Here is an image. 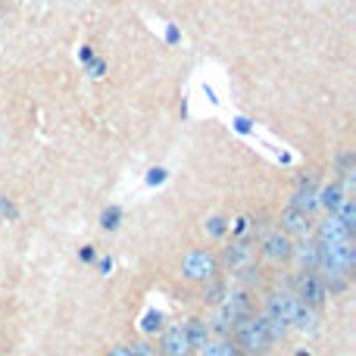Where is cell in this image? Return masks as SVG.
<instances>
[{"mask_svg":"<svg viewBox=\"0 0 356 356\" xmlns=\"http://www.w3.org/2000/svg\"><path fill=\"white\" fill-rule=\"evenodd\" d=\"M356 266V247L353 241H328L319 244V272H325V278L344 275L347 278Z\"/></svg>","mask_w":356,"mask_h":356,"instance_id":"cell-1","label":"cell"},{"mask_svg":"<svg viewBox=\"0 0 356 356\" xmlns=\"http://www.w3.org/2000/svg\"><path fill=\"white\" fill-rule=\"evenodd\" d=\"M253 313V300H250L247 291H225V297L219 300V309H216V319L209 325V331H219V335H229L231 325L238 319L250 316Z\"/></svg>","mask_w":356,"mask_h":356,"instance_id":"cell-2","label":"cell"},{"mask_svg":"<svg viewBox=\"0 0 356 356\" xmlns=\"http://www.w3.org/2000/svg\"><path fill=\"white\" fill-rule=\"evenodd\" d=\"M231 335H235V344L244 350V356H266L272 350V341L269 335L262 331L260 319L250 313V316L238 319L235 325H231Z\"/></svg>","mask_w":356,"mask_h":356,"instance_id":"cell-3","label":"cell"},{"mask_svg":"<svg viewBox=\"0 0 356 356\" xmlns=\"http://www.w3.org/2000/svg\"><path fill=\"white\" fill-rule=\"evenodd\" d=\"M182 275L188 282H207V278L219 275V260L209 250H191L182 260Z\"/></svg>","mask_w":356,"mask_h":356,"instance_id":"cell-4","label":"cell"},{"mask_svg":"<svg viewBox=\"0 0 356 356\" xmlns=\"http://www.w3.org/2000/svg\"><path fill=\"white\" fill-rule=\"evenodd\" d=\"M300 306H303V300L297 294H288V291H272V294L266 297V313L275 316V319H282V322H288V325L297 322Z\"/></svg>","mask_w":356,"mask_h":356,"instance_id":"cell-5","label":"cell"},{"mask_svg":"<svg viewBox=\"0 0 356 356\" xmlns=\"http://www.w3.org/2000/svg\"><path fill=\"white\" fill-rule=\"evenodd\" d=\"M256 262V247L250 241H231V247L222 250V260L219 266H225V269L231 272H250Z\"/></svg>","mask_w":356,"mask_h":356,"instance_id":"cell-6","label":"cell"},{"mask_svg":"<svg viewBox=\"0 0 356 356\" xmlns=\"http://www.w3.org/2000/svg\"><path fill=\"white\" fill-rule=\"evenodd\" d=\"M260 253L266 256L269 262H288V260H294V238L291 235H284L282 229L278 231H269V235H262V241H260Z\"/></svg>","mask_w":356,"mask_h":356,"instance_id":"cell-7","label":"cell"},{"mask_svg":"<svg viewBox=\"0 0 356 356\" xmlns=\"http://www.w3.org/2000/svg\"><path fill=\"white\" fill-rule=\"evenodd\" d=\"M156 350H160V356H191V353H194V350H191V341H188L185 325H169V328H163Z\"/></svg>","mask_w":356,"mask_h":356,"instance_id":"cell-8","label":"cell"},{"mask_svg":"<svg viewBox=\"0 0 356 356\" xmlns=\"http://www.w3.org/2000/svg\"><path fill=\"white\" fill-rule=\"evenodd\" d=\"M297 297H300L306 306L319 309L325 300H328V291H325V282L316 275V272H303L300 275V291H297Z\"/></svg>","mask_w":356,"mask_h":356,"instance_id":"cell-9","label":"cell"},{"mask_svg":"<svg viewBox=\"0 0 356 356\" xmlns=\"http://www.w3.org/2000/svg\"><path fill=\"white\" fill-rule=\"evenodd\" d=\"M313 216H306V213H300V209H294V207H288L282 213V231L284 235H291V238H309L313 235Z\"/></svg>","mask_w":356,"mask_h":356,"instance_id":"cell-10","label":"cell"},{"mask_svg":"<svg viewBox=\"0 0 356 356\" xmlns=\"http://www.w3.org/2000/svg\"><path fill=\"white\" fill-rule=\"evenodd\" d=\"M297 262L303 266V272H319V241L313 235L309 238H300V244H294V253Z\"/></svg>","mask_w":356,"mask_h":356,"instance_id":"cell-11","label":"cell"},{"mask_svg":"<svg viewBox=\"0 0 356 356\" xmlns=\"http://www.w3.org/2000/svg\"><path fill=\"white\" fill-rule=\"evenodd\" d=\"M291 207L294 209H300V213H306V216H313L319 209V188H316V182H303L300 188L294 191V197H291Z\"/></svg>","mask_w":356,"mask_h":356,"instance_id":"cell-12","label":"cell"},{"mask_svg":"<svg viewBox=\"0 0 356 356\" xmlns=\"http://www.w3.org/2000/svg\"><path fill=\"white\" fill-rule=\"evenodd\" d=\"M313 231H316V241H319V244H328V241H350V235H353V231L344 229L341 222H337L335 213H328V219L319 222V225H316Z\"/></svg>","mask_w":356,"mask_h":356,"instance_id":"cell-13","label":"cell"},{"mask_svg":"<svg viewBox=\"0 0 356 356\" xmlns=\"http://www.w3.org/2000/svg\"><path fill=\"white\" fill-rule=\"evenodd\" d=\"M185 331H188L191 350H203V347L209 344V337H213V331H209V322H207V319H188V322H185Z\"/></svg>","mask_w":356,"mask_h":356,"instance_id":"cell-14","label":"cell"},{"mask_svg":"<svg viewBox=\"0 0 356 356\" xmlns=\"http://www.w3.org/2000/svg\"><path fill=\"white\" fill-rule=\"evenodd\" d=\"M256 319H260L262 331L269 335V341H272V344H278V341H284V337H288V328H291L288 322H282V319L269 316V313H262V316H256Z\"/></svg>","mask_w":356,"mask_h":356,"instance_id":"cell-15","label":"cell"},{"mask_svg":"<svg viewBox=\"0 0 356 356\" xmlns=\"http://www.w3.org/2000/svg\"><path fill=\"white\" fill-rule=\"evenodd\" d=\"M200 356H244V350L238 347L235 341H225V337L213 341V337H209V344L200 350Z\"/></svg>","mask_w":356,"mask_h":356,"instance_id":"cell-16","label":"cell"},{"mask_svg":"<svg viewBox=\"0 0 356 356\" xmlns=\"http://www.w3.org/2000/svg\"><path fill=\"white\" fill-rule=\"evenodd\" d=\"M335 216H337V222H341L344 229H350V231H353V229H356V200H353V197H350V194H344V200L337 203Z\"/></svg>","mask_w":356,"mask_h":356,"instance_id":"cell-17","label":"cell"},{"mask_svg":"<svg viewBox=\"0 0 356 356\" xmlns=\"http://www.w3.org/2000/svg\"><path fill=\"white\" fill-rule=\"evenodd\" d=\"M341 200H344V188H341V185H328V188H319V207H322V209L335 213Z\"/></svg>","mask_w":356,"mask_h":356,"instance_id":"cell-18","label":"cell"},{"mask_svg":"<svg viewBox=\"0 0 356 356\" xmlns=\"http://www.w3.org/2000/svg\"><path fill=\"white\" fill-rule=\"evenodd\" d=\"M225 282H222L219 275H213V278H207V282H203V300H209V303H219L222 297H225Z\"/></svg>","mask_w":356,"mask_h":356,"instance_id":"cell-19","label":"cell"},{"mask_svg":"<svg viewBox=\"0 0 356 356\" xmlns=\"http://www.w3.org/2000/svg\"><path fill=\"white\" fill-rule=\"evenodd\" d=\"M122 216H125V213H122V207L109 203V207L101 213V229H103V231H116V229L122 225Z\"/></svg>","mask_w":356,"mask_h":356,"instance_id":"cell-20","label":"cell"},{"mask_svg":"<svg viewBox=\"0 0 356 356\" xmlns=\"http://www.w3.org/2000/svg\"><path fill=\"white\" fill-rule=\"evenodd\" d=\"M160 328H163V313L160 309H147V313H144V322H141V331L144 335H156Z\"/></svg>","mask_w":356,"mask_h":356,"instance_id":"cell-21","label":"cell"},{"mask_svg":"<svg viewBox=\"0 0 356 356\" xmlns=\"http://www.w3.org/2000/svg\"><path fill=\"white\" fill-rule=\"evenodd\" d=\"M225 231H229V219H225V216H209L207 219V235L209 238H225Z\"/></svg>","mask_w":356,"mask_h":356,"instance_id":"cell-22","label":"cell"},{"mask_svg":"<svg viewBox=\"0 0 356 356\" xmlns=\"http://www.w3.org/2000/svg\"><path fill=\"white\" fill-rule=\"evenodd\" d=\"M128 353L132 356H160V350L150 341H135V344H128Z\"/></svg>","mask_w":356,"mask_h":356,"instance_id":"cell-23","label":"cell"},{"mask_svg":"<svg viewBox=\"0 0 356 356\" xmlns=\"http://www.w3.org/2000/svg\"><path fill=\"white\" fill-rule=\"evenodd\" d=\"M0 216H7L10 222L19 219V209H16V203L10 200V197H0Z\"/></svg>","mask_w":356,"mask_h":356,"instance_id":"cell-24","label":"cell"},{"mask_svg":"<svg viewBox=\"0 0 356 356\" xmlns=\"http://www.w3.org/2000/svg\"><path fill=\"white\" fill-rule=\"evenodd\" d=\"M166 178H169V169H163V166H156V169H150V172H147V185H150V188L163 185Z\"/></svg>","mask_w":356,"mask_h":356,"instance_id":"cell-25","label":"cell"},{"mask_svg":"<svg viewBox=\"0 0 356 356\" xmlns=\"http://www.w3.org/2000/svg\"><path fill=\"white\" fill-rule=\"evenodd\" d=\"M87 75H91V78H103V75H107V63L94 56V60L87 63Z\"/></svg>","mask_w":356,"mask_h":356,"instance_id":"cell-26","label":"cell"},{"mask_svg":"<svg viewBox=\"0 0 356 356\" xmlns=\"http://www.w3.org/2000/svg\"><path fill=\"white\" fill-rule=\"evenodd\" d=\"M353 163H356V156L353 154H341L337 156V172H353Z\"/></svg>","mask_w":356,"mask_h":356,"instance_id":"cell-27","label":"cell"},{"mask_svg":"<svg viewBox=\"0 0 356 356\" xmlns=\"http://www.w3.org/2000/svg\"><path fill=\"white\" fill-rule=\"evenodd\" d=\"M235 132H238V135H250V132H253V125H250L247 116H238V119H235Z\"/></svg>","mask_w":356,"mask_h":356,"instance_id":"cell-28","label":"cell"},{"mask_svg":"<svg viewBox=\"0 0 356 356\" xmlns=\"http://www.w3.org/2000/svg\"><path fill=\"white\" fill-rule=\"evenodd\" d=\"M229 229H231V235H244V231L250 229V219L247 216H241V219H235V225L229 222Z\"/></svg>","mask_w":356,"mask_h":356,"instance_id":"cell-29","label":"cell"},{"mask_svg":"<svg viewBox=\"0 0 356 356\" xmlns=\"http://www.w3.org/2000/svg\"><path fill=\"white\" fill-rule=\"evenodd\" d=\"M94 266H97V272H101V275H109V272H113V260H109V256L94 260Z\"/></svg>","mask_w":356,"mask_h":356,"instance_id":"cell-30","label":"cell"},{"mask_svg":"<svg viewBox=\"0 0 356 356\" xmlns=\"http://www.w3.org/2000/svg\"><path fill=\"white\" fill-rule=\"evenodd\" d=\"M166 41H169V44H178V41H182V32H178L175 22H169V25H166Z\"/></svg>","mask_w":356,"mask_h":356,"instance_id":"cell-31","label":"cell"},{"mask_svg":"<svg viewBox=\"0 0 356 356\" xmlns=\"http://www.w3.org/2000/svg\"><path fill=\"white\" fill-rule=\"evenodd\" d=\"M78 260H81V262H94V260H97V250L91 247V244H87V247L78 250Z\"/></svg>","mask_w":356,"mask_h":356,"instance_id":"cell-32","label":"cell"},{"mask_svg":"<svg viewBox=\"0 0 356 356\" xmlns=\"http://www.w3.org/2000/svg\"><path fill=\"white\" fill-rule=\"evenodd\" d=\"M91 60H94V50H91V48H87V44H85V48L78 50V63H81V66H87V63H91Z\"/></svg>","mask_w":356,"mask_h":356,"instance_id":"cell-33","label":"cell"},{"mask_svg":"<svg viewBox=\"0 0 356 356\" xmlns=\"http://www.w3.org/2000/svg\"><path fill=\"white\" fill-rule=\"evenodd\" d=\"M107 356H132V353H128V344H119V347H113Z\"/></svg>","mask_w":356,"mask_h":356,"instance_id":"cell-34","label":"cell"},{"mask_svg":"<svg viewBox=\"0 0 356 356\" xmlns=\"http://www.w3.org/2000/svg\"><path fill=\"white\" fill-rule=\"evenodd\" d=\"M294 356H313V353H306V350H300V353H294Z\"/></svg>","mask_w":356,"mask_h":356,"instance_id":"cell-35","label":"cell"}]
</instances>
